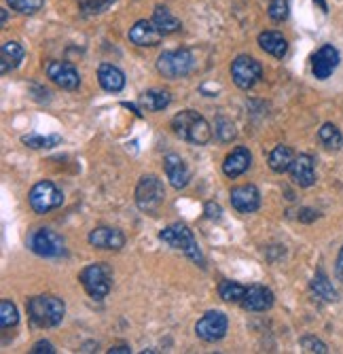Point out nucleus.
I'll return each mask as SVG.
<instances>
[{"label": "nucleus", "instance_id": "6", "mask_svg": "<svg viewBox=\"0 0 343 354\" xmlns=\"http://www.w3.org/2000/svg\"><path fill=\"white\" fill-rule=\"evenodd\" d=\"M28 202L37 214H47L64 204V193L51 180H39L28 193Z\"/></svg>", "mask_w": 343, "mask_h": 354}, {"label": "nucleus", "instance_id": "40", "mask_svg": "<svg viewBox=\"0 0 343 354\" xmlns=\"http://www.w3.org/2000/svg\"><path fill=\"white\" fill-rule=\"evenodd\" d=\"M108 352H110V354H128V352H132V350H130V346H115V348H110Z\"/></svg>", "mask_w": 343, "mask_h": 354}, {"label": "nucleus", "instance_id": "22", "mask_svg": "<svg viewBox=\"0 0 343 354\" xmlns=\"http://www.w3.org/2000/svg\"><path fill=\"white\" fill-rule=\"evenodd\" d=\"M259 45L265 53L282 59L288 51V41L280 35V32H261L259 35Z\"/></svg>", "mask_w": 343, "mask_h": 354}, {"label": "nucleus", "instance_id": "23", "mask_svg": "<svg viewBox=\"0 0 343 354\" xmlns=\"http://www.w3.org/2000/svg\"><path fill=\"white\" fill-rule=\"evenodd\" d=\"M23 55H26V51L19 43H15V41L5 43L3 49H0V71H3V75L17 68L19 62L23 59Z\"/></svg>", "mask_w": 343, "mask_h": 354}, {"label": "nucleus", "instance_id": "2", "mask_svg": "<svg viewBox=\"0 0 343 354\" xmlns=\"http://www.w3.org/2000/svg\"><path fill=\"white\" fill-rule=\"evenodd\" d=\"M172 130L178 138L191 145H208L212 140V127L197 111H180L172 119Z\"/></svg>", "mask_w": 343, "mask_h": 354}, {"label": "nucleus", "instance_id": "36", "mask_svg": "<svg viewBox=\"0 0 343 354\" xmlns=\"http://www.w3.org/2000/svg\"><path fill=\"white\" fill-rule=\"evenodd\" d=\"M204 214L208 218H212V221H218V218H221V214H223V210H221V206H218L216 202H208L206 208H204Z\"/></svg>", "mask_w": 343, "mask_h": 354}, {"label": "nucleus", "instance_id": "38", "mask_svg": "<svg viewBox=\"0 0 343 354\" xmlns=\"http://www.w3.org/2000/svg\"><path fill=\"white\" fill-rule=\"evenodd\" d=\"M316 218H318L316 210H311V208H301L299 210V221H303V223H311V221H316Z\"/></svg>", "mask_w": 343, "mask_h": 354}, {"label": "nucleus", "instance_id": "42", "mask_svg": "<svg viewBox=\"0 0 343 354\" xmlns=\"http://www.w3.org/2000/svg\"><path fill=\"white\" fill-rule=\"evenodd\" d=\"M7 19H9V15H7V11H5V9H3V26H5V24H7Z\"/></svg>", "mask_w": 343, "mask_h": 354}, {"label": "nucleus", "instance_id": "37", "mask_svg": "<svg viewBox=\"0 0 343 354\" xmlns=\"http://www.w3.org/2000/svg\"><path fill=\"white\" fill-rule=\"evenodd\" d=\"M30 352H32V354H43V352L53 354V352H55V348H53V344H51V342L41 339V342H37V344L32 346V350H30Z\"/></svg>", "mask_w": 343, "mask_h": 354}, {"label": "nucleus", "instance_id": "3", "mask_svg": "<svg viewBox=\"0 0 343 354\" xmlns=\"http://www.w3.org/2000/svg\"><path fill=\"white\" fill-rule=\"evenodd\" d=\"M159 240L180 252H184L193 263H197L199 268H206V259H204V254H202V248L193 236V232L186 227V225L182 223H172L168 225L166 230L159 232Z\"/></svg>", "mask_w": 343, "mask_h": 354}, {"label": "nucleus", "instance_id": "25", "mask_svg": "<svg viewBox=\"0 0 343 354\" xmlns=\"http://www.w3.org/2000/svg\"><path fill=\"white\" fill-rule=\"evenodd\" d=\"M153 24L157 26L164 32V35H174V32H178L182 28L180 19L174 17L172 11L166 9V7H157V9L153 11Z\"/></svg>", "mask_w": 343, "mask_h": 354}, {"label": "nucleus", "instance_id": "41", "mask_svg": "<svg viewBox=\"0 0 343 354\" xmlns=\"http://www.w3.org/2000/svg\"><path fill=\"white\" fill-rule=\"evenodd\" d=\"M314 3H318V5L322 7V11L326 13V5H324V0H314Z\"/></svg>", "mask_w": 343, "mask_h": 354}, {"label": "nucleus", "instance_id": "33", "mask_svg": "<svg viewBox=\"0 0 343 354\" xmlns=\"http://www.w3.org/2000/svg\"><path fill=\"white\" fill-rule=\"evenodd\" d=\"M9 7L23 13V15H35L43 9L45 0H7Z\"/></svg>", "mask_w": 343, "mask_h": 354}, {"label": "nucleus", "instance_id": "31", "mask_svg": "<svg viewBox=\"0 0 343 354\" xmlns=\"http://www.w3.org/2000/svg\"><path fill=\"white\" fill-rule=\"evenodd\" d=\"M17 323H19V314H17L15 304L9 301V299H3V301H0V327L11 329Z\"/></svg>", "mask_w": 343, "mask_h": 354}, {"label": "nucleus", "instance_id": "15", "mask_svg": "<svg viewBox=\"0 0 343 354\" xmlns=\"http://www.w3.org/2000/svg\"><path fill=\"white\" fill-rule=\"evenodd\" d=\"M87 240L93 248H100V250H121L126 246V236H123V232L115 227H104V225L91 230Z\"/></svg>", "mask_w": 343, "mask_h": 354}, {"label": "nucleus", "instance_id": "4", "mask_svg": "<svg viewBox=\"0 0 343 354\" xmlns=\"http://www.w3.org/2000/svg\"><path fill=\"white\" fill-rule=\"evenodd\" d=\"M79 282L91 299H104L112 286V272L106 263H89L81 270Z\"/></svg>", "mask_w": 343, "mask_h": 354}, {"label": "nucleus", "instance_id": "28", "mask_svg": "<svg viewBox=\"0 0 343 354\" xmlns=\"http://www.w3.org/2000/svg\"><path fill=\"white\" fill-rule=\"evenodd\" d=\"M218 295H221V299L227 304H242V299L246 295V286H242L233 280H223L218 284Z\"/></svg>", "mask_w": 343, "mask_h": 354}, {"label": "nucleus", "instance_id": "29", "mask_svg": "<svg viewBox=\"0 0 343 354\" xmlns=\"http://www.w3.org/2000/svg\"><path fill=\"white\" fill-rule=\"evenodd\" d=\"M214 134L218 136L221 142H231L237 138V130H235V123L227 117H216L214 123Z\"/></svg>", "mask_w": 343, "mask_h": 354}, {"label": "nucleus", "instance_id": "13", "mask_svg": "<svg viewBox=\"0 0 343 354\" xmlns=\"http://www.w3.org/2000/svg\"><path fill=\"white\" fill-rule=\"evenodd\" d=\"M339 59H341L339 57V51L333 45H322L314 53V57H311V73H314L316 79L324 81V79H329L337 71Z\"/></svg>", "mask_w": 343, "mask_h": 354}, {"label": "nucleus", "instance_id": "18", "mask_svg": "<svg viewBox=\"0 0 343 354\" xmlns=\"http://www.w3.org/2000/svg\"><path fill=\"white\" fill-rule=\"evenodd\" d=\"M291 178L295 185L307 189L316 183V168H314V157L311 155H297L291 166Z\"/></svg>", "mask_w": 343, "mask_h": 354}, {"label": "nucleus", "instance_id": "34", "mask_svg": "<svg viewBox=\"0 0 343 354\" xmlns=\"http://www.w3.org/2000/svg\"><path fill=\"white\" fill-rule=\"evenodd\" d=\"M288 11H291L288 0H271V3H269V9H267L269 17H271L273 21H284V19L288 17Z\"/></svg>", "mask_w": 343, "mask_h": 354}, {"label": "nucleus", "instance_id": "7", "mask_svg": "<svg viewBox=\"0 0 343 354\" xmlns=\"http://www.w3.org/2000/svg\"><path fill=\"white\" fill-rule=\"evenodd\" d=\"M193 66H195V59L189 49L166 51L157 59V71L166 79H182L193 71Z\"/></svg>", "mask_w": 343, "mask_h": 354}, {"label": "nucleus", "instance_id": "20", "mask_svg": "<svg viewBox=\"0 0 343 354\" xmlns=\"http://www.w3.org/2000/svg\"><path fill=\"white\" fill-rule=\"evenodd\" d=\"M98 83L104 91L119 93L123 87H126V75H123V71H119L117 66H112V64H100Z\"/></svg>", "mask_w": 343, "mask_h": 354}, {"label": "nucleus", "instance_id": "17", "mask_svg": "<svg viewBox=\"0 0 343 354\" xmlns=\"http://www.w3.org/2000/svg\"><path fill=\"white\" fill-rule=\"evenodd\" d=\"M164 170H166V176L174 189H184L191 180V172H189V168H186L184 159L180 155H174V153L166 155L164 157Z\"/></svg>", "mask_w": 343, "mask_h": 354}, {"label": "nucleus", "instance_id": "24", "mask_svg": "<svg viewBox=\"0 0 343 354\" xmlns=\"http://www.w3.org/2000/svg\"><path fill=\"white\" fill-rule=\"evenodd\" d=\"M295 162V153L291 147L286 145H277L271 153H269V168L275 172V174H284L291 170Z\"/></svg>", "mask_w": 343, "mask_h": 354}, {"label": "nucleus", "instance_id": "21", "mask_svg": "<svg viewBox=\"0 0 343 354\" xmlns=\"http://www.w3.org/2000/svg\"><path fill=\"white\" fill-rule=\"evenodd\" d=\"M138 102H140L142 113H157V111H164L170 106L172 95H170V91H164V89H148L140 95Z\"/></svg>", "mask_w": 343, "mask_h": 354}, {"label": "nucleus", "instance_id": "27", "mask_svg": "<svg viewBox=\"0 0 343 354\" xmlns=\"http://www.w3.org/2000/svg\"><path fill=\"white\" fill-rule=\"evenodd\" d=\"M318 138L329 151H339L343 147V136L335 123H324L318 130Z\"/></svg>", "mask_w": 343, "mask_h": 354}, {"label": "nucleus", "instance_id": "14", "mask_svg": "<svg viewBox=\"0 0 343 354\" xmlns=\"http://www.w3.org/2000/svg\"><path fill=\"white\" fill-rule=\"evenodd\" d=\"M128 37H130V41H132L134 45H138V47H155V45H159V43H161V39H164L166 35H164V32H161L157 26H155L153 21L140 19V21H136V24L130 28Z\"/></svg>", "mask_w": 343, "mask_h": 354}, {"label": "nucleus", "instance_id": "12", "mask_svg": "<svg viewBox=\"0 0 343 354\" xmlns=\"http://www.w3.org/2000/svg\"><path fill=\"white\" fill-rule=\"evenodd\" d=\"M231 206L242 212V214H251V212H257L259 206H261V191L255 187V185H239V187H233L231 193Z\"/></svg>", "mask_w": 343, "mask_h": 354}, {"label": "nucleus", "instance_id": "16", "mask_svg": "<svg viewBox=\"0 0 343 354\" xmlns=\"http://www.w3.org/2000/svg\"><path fill=\"white\" fill-rule=\"evenodd\" d=\"M273 293L263 284H251L246 286V295L242 299V308L248 312H265L273 306Z\"/></svg>", "mask_w": 343, "mask_h": 354}, {"label": "nucleus", "instance_id": "1", "mask_svg": "<svg viewBox=\"0 0 343 354\" xmlns=\"http://www.w3.org/2000/svg\"><path fill=\"white\" fill-rule=\"evenodd\" d=\"M28 316L30 320L41 327V329H51L57 327L61 320H64L66 314V306L59 297L55 295H37V297H30L26 304Z\"/></svg>", "mask_w": 343, "mask_h": 354}, {"label": "nucleus", "instance_id": "19", "mask_svg": "<svg viewBox=\"0 0 343 354\" xmlns=\"http://www.w3.org/2000/svg\"><path fill=\"white\" fill-rule=\"evenodd\" d=\"M253 164V155L251 151H248L246 147H235L227 157H225V162H223V172L225 176L229 178H237L242 176L248 168H251Z\"/></svg>", "mask_w": 343, "mask_h": 354}, {"label": "nucleus", "instance_id": "11", "mask_svg": "<svg viewBox=\"0 0 343 354\" xmlns=\"http://www.w3.org/2000/svg\"><path fill=\"white\" fill-rule=\"evenodd\" d=\"M47 77L61 89H66V91H75L79 85H81V75L79 71L72 66V64L68 62H49L47 64Z\"/></svg>", "mask_w": 343, "mask_h": 354}, {"label": "nucleus", "instance_id": "5", "mask_svg": "<svg viewBox=\"0 0 343 354\" xmlns=\"http://www.w3.org/2000/svg\"><path fill=\"white\" fill-rule=\"evenodd\" d=\"M164 200H166V189H164V183L153 176V174H146L138 180V187H136V206L146 212V214H157L159 208L164 206Z\"/></svg>", "mask_w": 343, "mask_h": 354}, {"label": "nucleus", "instance_id": "10", "mask_svg": "<svg viewBox=\"0 0 343 354\" xmlns=\"http://www.w3.org/2000/svg\"><path fill=\"white\" fill-rule=\"evenodd\" d=\"M229 329V318L225 312H218V310H210L206 312L195 325V333L199 339L204 342H218L227 335Z\"/></svg>", "mask_w": 343, "mask_h": 354}, {"label": "nucleus", "instance_id": "32", "mask_svg": "<svg viewBox=\"0 0 343 354\" xmlns=\"http://www.w3.org/2000/svg\"><path fill=\"white\" fill-rule=\"evenodd\" d=\"M77 3L85 15H100V13L108 11L117 0H77Z\"/></svg>", "mask_w": 343, "mask_h": 354}, {"label": "nucleus", "instance_id": "35", "mask_svg": "<svg viewBox=\"0 0 343 354\" xmlns=\"http://www.w3.org/2000/svg\"><path fill=\"white\" fill-rule=\"evenodd\" d=\"M299 344H301V348H303L305 352H318V354H326V352H329L326 344L320 342V339L314 337V335H305V337H301Z\"/></svg>", "mask_w": 343, "mask_h": 354}, {"label": "nucleus", "instance_id": "8", "mask_svg": "<svg viewBox=\"0 0 343 354\" xmlns=\"http://www.w3.org/2000/svg\"><path fill=\"white\" fill-rule=\"evenodd\" d=\"M28 246L39 257H59V254L66 252L64 238L49 227H41V230H35L32 234H30Z\"/></svg>", "mask_w": 343, "mask_h": 354}, {"label": "nucleus", "instance_id": "30", "mask_svg": "<svg viewBox=\"0 0 343 354\" xmlns=\"http://www.w3.org/2000/svg\"><path fill=\"white\" fill-rule=\"evenodd\" d=\"M23 145H28L30 149H51L55 145L61 142V136L59 134H51V136H41V134H26L21 138Z\"/></svg>", "mask_w": 343, "mask_h": 354}, {"label": "nucleus", "instance_id": "9", "mask_svg": "<svg viewBox=\"0 0 343 354\" xmlns=\"http://www.w3.org/2000/svg\"><path fill=\"white\" fill-rule=\"evenodd\" d=\"M263 77V66L251 55H237L231 62V79L239 89L255 87Z\"/></svg>", "mask_w": 343, "mask_h": 354}, {"label": "nucleus", "instance_id": "39", "mask_svg": "<svg viewBox=\"0 0 343 354\" xmlns=\"http://www.w3.org/2000/svg\"><path fill=\"white\" fill-rule=\"evenodd\" d=\"M335 272H337V278L339 282H343V246L339 250V257H337V266H335Z\"/></svg>", "mask_w": 343, "mask_h": 354}, {"label": "nucleus", "instance_id": "26", "mask_svg": "<svg viewBox=\"0 0 343 354\" xmlns=\"http://www.w3.org/2000/svg\"><path fill=\"white\" fill-rule=\"evenodd\" d=\"M311 291H314L320 299L329 301V304H333V301H337V299H339V295H337V291H335L333 282L326 278V274H324L322 270H320V272H316L314 280H311Z\"/></svg>", "mask_w": 343, "mask_h": 354}]
</instances>
